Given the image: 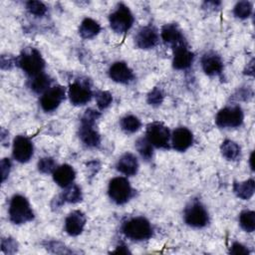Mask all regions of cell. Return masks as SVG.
<instances>
[{"mask_svg": "<svg viewBox=\"0 0 255 255\" xmlns=\"http://www.w3.org/2000/svg\"><path fill=\"white\" fill-rule=\"evenodd\" d=\"M135 148L142 159L148 161L153 155V146L146 137H139L135 141Z\"/></svg>", "mask_w": 255, "mask_h": 255, "instance_id": "83f0119b", "label": "cell"}, {"mask_svg": "<svg viewBox=\"0 0 255 255\" xmlns=\"http://www.w3.org/2000/svg\"><path fill=\"white\" fill-rule=\"evenodd\" d=\"M68 96L74 106H84L90 102L93 93L88 80H76L72 83L68 89Z\"/></svg>", "mask_w": 255, "mask_h": 255, "instance_id": "9c48e42d", "label": "cell"}, {"mask_svg": "<svg viewBox=\"0 0 255 255\" xmlns=\"http://www.w3.org/2000/svg\"><path fill=\"white\" fill-rule=\"evenodd\" d=\"M120 126H121V128L125 132L133 133L139 129L141 124H140V121L138 120V118H136L135 116L127 115L121 119Z\"/></svg>", "mask_w": 255, "mask_h": 255, "instance_id": "4316f807", "label": "cell"}, {"mask_svg": "<svg viewBox=\"0 0 255 255\" xmlns=\"http://www.w3.org/2000/svg\"><path fill=\"white\" fill-rule=\"evenodd\" d=\"M122 231L126 237L131 240L142 241L149 239L153 230L145 217L137 216L127 220L122 226Z\"/></svg>", "mask_w": 255, "mask_h": 255, "instance_id": "6da1fadb", "label": "cell"}, {"mask_svg": "<svg viewBox=\"0 0 255 255\" xmlns=\"http://www.w3.org/2000/svg\"><path fill=\"white\" fill-rule=\"evenodd\" d=\"M194 60L193 53L187 48L186 44L173 48L172 67L176 70L188 69Z\"/></svg>", "mask_w": 255, "mask_h": 255, "instance_id": "2e32d148", "label": "cell"}, {"mask_svg": "<svg viewBox=\"0 0 255 255\" xmlns=\"http://www.w3.org/2000/svg\"><path fill=\"white\" fill-rule=\"evenodd\" d=\"M16 64L29 77H34L42 73L45 68V61L41 53L35 48L25 49L16 59Z\"/></svg>", "mask_w": 255, "mask_h": 255, "instance_id": "3957f363", "label": "cell"}, {"mask_svg": "<svg viewBox=\"0 0 255 255\" xmlns=\"http://www.w3.org/2000/svg\"><path fill=\"white\" fill-rule=\"evenodd\" d=\"M38 170L41 173L44 174H49V173H53L54 170L57 168V164L55 162V160L52 157H43L38 161Z\"/></svg>", "mask_w": 255, "mask_h": 255, "instance_id": "1f68e13d", "label": "cell"}, {"mask_svg": "<svg viewBox=\"0 0 255 255\" xmlns=\"http://www.w3.org/2000/svg\"><path fill=\"white\" fill-rule=\"evenodd\" d=\"M247 72H245V74L253 76V72H254V64H253V60L247 64Z\"/></svg>", "mask_w": 255, "mask_h": 255, "instance_id": "60d3db41", "label": "cell"}, {"mask_svg": "<svg viewBox=\"0 0 255 255\" xmlns=\"http://www.w3.org/2000/svg\"><path fill=\"white\" fill-rule=\"evenodd\" d=\"M171 145L177 151H185L193 142L192 132L187 128H177L171 133Z\"/></svg>", "mask_w": 255, "mask_h": 255, "instance_id": "9a60e30c", "label": "cell"}, {"mask_svg": "<svg viewBox=\"0 0 255 255\" xmlns=\"http://www.w3.org/2000/svg\"><path fill=\"white\" fill-rule=\"evenodd\" d=\"M14 63H16V60H14L11 57H8V55L7 56H5V55L1 56V68L2 69L8 70V69L12 68Z\"/></svg>", "mask_w": 255, "mask_h": 255, "instance_id": "f35d334b", "label": "cell"}, {"mask_svg": "<svg viewBox=\"0 0 255 255\" xmlns=\"http://www.w3.org/2000/svg\"><path fill=\"white\" fill-rule=\"evenodd\" d=\"M86 216L80 210H74L65 219V231L70 236L80 235L86 225Z\"/></svg>", "mask_w": 255, "mask_h": 255, "instance_id": "5bb4252c", "label": "cell"}, {"mask_svg": "<svg viewBox=\"0 0 255 255\" xmlns=\"http://www.w3.org/2000/svg\"><path fill=\"white\" fill-rule=\"evenodd\" d=\"M133 21L134 18L131 11L124 3L118 4L116 9L111 13L109 17L112 30L119 34L128 32L131 28Z\"/></svg>", "mask_w": 255, "mask_h": 255, "instance_id": "277c9868", "label": "cell"}, {"mask_svg": "<svg viewBox=\"0 0 255 255\" xmlns=\"http://www.w3.org/2000/svg\"><path fill=\"white\" fill-rule=\"evenodd\" d=\"M134 42L136 47L139 49L147 50L153 48L158 42V33L156 28L152 25L141 27L134 37Z\"/></svg>", "mask_w": 255, "mask_h": 255, "instance_id": "7c38bea8", "label": "cell"}, {"mask_svg": "<svg viewBox=\"0 0 255 255\" xmlns=\"http://www.w3.org/2000/svg\"><path fill=\"white\" fill-rule=\"evenodd\" d=\"M52 174L54 181L63 188L72 184L76 177L75 169L69 164H62L60 166H57Z\"/></svg>", "mask_w": 255, "mask_h": 255, "instance_id": "44dd1931", "label": "cell"}, {"mask_svg": "<svg viewBox=\"0 0 255 255\" xmlns=\"http://www.w3.org/2000/svg\"><path fill=\"white\" fill-rule=\"evenodd\" d=\"M108 193L111 200L116 204H125L132 196V188L126 177L118 176L111 179Z\"/></svg>", "mask_w": 255, "mask_h": 255, "instance_id": "5b68a950", "label": "cell"}, {"mask_svg": "<svg viewBox=\"0 0 255 255\" xmlns=\"http://www.w3.org/2000/svg\"><path fill=\"white\" fill-rule=\"evenodd\" d=\"M0 169H1V180L2 182H4L6 178L9 176V173L11 170V161L9 158L5 157L1 160Z\"/></svg>", "mask_w": 255, "mask_h": 255, "instance_id": "8d00e7d4", "label": "cell"}, {"mask_svg": "<svg viewBox=\"0 0 255 255\" xmlns=\"http://www.w3.org/2000/svg\"><path fill=\"white\" fill-rule=\"evenodd\" d=\"M66 90L63 86L57 85L48 89L40 98V106L46 113L55 111L65 99Z\"/></svg>", "mask_w": 255, "mask_h": 255, "instance_id": "30bf717a", "label": "cell"}, {"mask_svg": "<svg viewBox=\"0 0 255 255\" xmlns=\"http://www.w3.org/2000/svg\"><path fill=\"white\" fill-rule=\"evenodd\" d=\"M96 102L97 106L101 111L109 108L113 102V96L108 91H99L96 93Z\"/></svg>", "mask_w": 255, "mask_h": 255, "instance_id": "4dcf8cb0", "label": "cell"}, {"mask_svg": "<svg viewBox=\"0 0 255 255\" xmlns=\"http://www.w3.org/2000/svg\"><path fill=\"white\" fill-rule=\"evenodd\" d=\"M18 244L15 239L11 237L3 238L1 241V250L5 254H13L17 251Z\"/></svg>", "mask_w": 255, "mask_h": 255, "instance_id": "e575fe53", "label": "cell"}, {"mask_svg": "<svg viewBox=\"0 0 255 255\" xmlns=\"http://www.w3.org/2000/svg\"><path fill=\"white\" fill-rule=\"evenodd\" d=\"M63 202L68 203H78L83 199V193L79 185L72 183L69 186L65 187L64 191L60 194Z\"/></svg>", "mask_w": 255, "mask_h": 255, "instance_id": "d4e9b609", "label": "cell"}, {"mask_svg": "<svg viewBox=\"0 0 255 255\" xmlns=\"http://www.w3.org/2000/svg\"><path fill=\"white\" fill-rule=\"evenodd\" d=\"M51 78L47 74L42 72L34 77H31L29 87L36 94H44L48 89L51 88Z\"/></svg>", "mask_w": 255, "mask_h": 255, "instance_id": "603a6c76", "label": "cell"}, {"mask_svg": "<svg viewBox=\"0 0 255 255\" xmlns=\"http://www.w3.org/2000/svg\"><path fill=\"white\" fill-rule=\"evenodd\" d=\"M229 253L235 254V255H246V254H249V250L241 243L234 242L230 247Z\"/></svg>", "mask_w": 255, "mask_h": 255, "instance_id": "74e56055", "label": "cell"}, {"mask_svg": "<svg viewBox=\"0 0 255 255\" xmlns=\"http://www.w3.org/2000/svg\"><path fill=\"white\" fill-rule=\"evenodd\" d=\"M184 222L194 228H202L209 221L208 212L205 207L197 200L190 202L183 212Z\"/></svg>", "mask_w": 255, "mask_h": 255, "instance_id": "8992f818", "label": "cell"}, {"mask_svg": "<svg viewBox=\"0 0 255 255\" xmlns=\"http://www.w3.org/2000/svg\"><path fill=\"white\" fill-rule=\"evenodd\" d=\"M220 150L222 155L228 160H236L240 154V146L230 139H225L222 142Z\"/></svg>", "mask_w": 255, "mask_h": 255, "instance_id": "484cf974", "label": "cell"}, {"mask_svg": "<svg viewBox=\"0 0 255 255\" xmlns=\"http://www.w3.org/2000/svg\"><path fill=\"white\" fill-rule=\"evenodd\" d=\"M243 119L242 109L239 106H231L225 107L217 113L215 123L219 128H237L242 125Z\"/></svg>", "mask_w": 255, "mask_h": 255, "instance_id": "ba28073f", "label": "cell"}, {"mask_svg": "<svg viewBox=\"0 0 255 255\" xmlns=\"http://www.w3.org/2000/svg\"><path fill=\"white\" fill-rule=\"evenodd\" d=\"M101 117V113L96 111V110H93V109H88L82 119H81V123H85V124H90V125H95L96 121Z\"/></svg>", "mask_w": 255, "mask_h": 255, "instance_id": "d590c367", "label": "cell"}, {"mask_svg": "<svg viewBox=\"0 0 255 255\" xmlns=\"http://www.w3.org/2000/svg\"><path fill=\"white\" fill-rule=\"evenodd\" d=\"M34 152V146L31 139L25 135H17L13 140L12 154L15 160L25 163L31 159Z\"/></svg>", "mask_w": 255, "mask_h": 255, "instance_id": "8fae6325", "label": "cell"}, {"mask_svg": "<svg viewBox=\"0 0 255 255\" xmlns=\"http://www.w3.org/2000/svg\"><path fill=\"white\" fill-rule=\"evenodd\" d=\"M170 131L167 127L158 122H153L147 125L145 137L148 141L157 148H168L170 140Z\"/></svg>", "mask_w": 255, "mask_h": 255, "instance_id": "52a82bcc", "label": "cell"}, {"mask_svg": "<svg viewBox=\"0 0 255 255\" xmlns=\"http://www.w3.org/2000/svg\"><path fill=\"white\" fill-rule=\"evenodd\" d=\"M164 99V94L161 89L155 87L147 95V103L153 107H157L162 104Z\"/></svg>", "mask_w": 255, "mask_h": 255, "instance_id": "836d02e7", "label": "cell"}, {"mask_svg": "<svg viewBox=\"0 0 255 255\" xmlns=\"http://www.w3.org/2000/svg\"><path fill=\"white\" fill-rule=\"evenodd\" d=\"M255 191V182L253 179H248L242 182H235L233 184V192L237 197L248 200L250 199Z\"/></svg>", "mask_w": 255, "mask_h": 255, "instance_id": "cb8c5ba5", "label": "cell"}, {"mask_svg": "<svg viewBox=\"0 0 255 255\" xmlns=\"http://www.w3.org/2000/svg\"><path fill=\"white\" fill-rule=\"evenodd\" d=\"M100 32L101 25L92 18H85L79 27V34L83 39H92Z\"/></svg>", "mask_w": 255, "mask_h": 255, "instance_id": "7402d4cb", "label": "cell"}, {"mask_svg": "<svg viewBox=\"0 0 255 255\" xmlns=\"http://www.w3.org/2000/svg\"><path fill=\"white\" fill-rule=\"evenodd\" d=\"M160 37L165 44L171 45L172 48L186 44L180 29L174 23L163 25L160 31Z\"/></svg>", "mask_w": 255, "mask_h": 255, "instance_id": "e0dca14e", "label": "cell"}, {"mask_svg": "<svg viewBox=\"0 0 255 255\" xmlns=\"http://www.w3.org/2000/svg\"><path fill=\"white\" fill-rule=\"evenodd\" d=\"M8 213L10 221L17 225L29 222L34 218V212L28 199L21 194L13 195L9 203Z\"/></svg>", "mask_w": 255, "mask_h": 255, "instance_id": "7a4b0ae2", "label": "cell"}, {"mask_svg": "<svg viewBox=\"0 0 255 255\" xmlns=\"http://www.w3.org/2000/svg\"><path fill=\"white\" fill-rule=\"evenodd\" d=\"M26 9L35 16H43L47 12L46 5L41 1H28L26 3Z\"/></svg>", "mask_w": 255, "mask_h": 255, "instance_id": "d6a6232c", "label": "cell"}, {"mask_svg": "<svg viewBox=\"0 0 255 255\" xmlns=\"http://www.w3.org/2000/svg\"><path fill=\"white\" fill-rule=\"evenodd\" d=\"M253 154H254V153L252 152L251 155H250V158H249V160H250V166H251L252 169H254V165H253V163H252V162H253Z\"/></svg>", "mask_w": 255, "mask_h": 255, "instance_id": "b9f144b4", "label": "cell"}, {"mask_svg": "<svg viewBox=\"0 0 255 255\" xmlns=\"http://www.w3.org/2000/svg\"><path fill=\"white\" fill-rule=\"evenodd\" d=\"M201 67L206 75L217 76L223 71V62L214 52H207L201 58Z\"/></svg>", "mask_w": 255, "mask_h": 255, "instance_id": "ac0fdd59", "label": "cell"}, {"mask_svg": "<svg viewBox=\"0 0 255 255\" xmlns=\"http://www.w3.org/2000/svg\"><path fill=\"white\" fill-rule=\"evenodd\" d=\"M79 137L82 142L89 147H97L101 143V135L95 128V125L81 123Z\"/></svg>", "mask_w": 255, "mask_h": 255, "instance_id": "d6986e66", "label": "cell"}, {"mask_svg": "<svg viewBox=\"0 0 255 255\" xmlns=\"http://www.w3.org/2000/svg\"><path fill=\"white\" fill-rule=\"evenodd\" d=\"M239 224L246 232L255 230V212L252 210H244L239 214Z\"/></svg>", "mask_w": 255, "mask_h": 255, "instance_id": "f1b7e54d", "label": "cell"}, {"mask_svg": "<svg viewBox=\"0 0 255 255\" xmlns=\"http://www.w3.org/2000/svg\"><path fill=\"white\" fill-rule=\"evenodd\" d=\"M112 253H124V254H127V253H129V250L128 249L127 246L120 245L114 251H112Z\"/></svg>", "mask_w": 255, "mask_h": 255, "instance_id": "ab89813d", "label": "cell"}, {"mask_svg": "<svg viewBox=\"0 0 255 255\" xmlns=\"http://www.w3.org/2000/svg\"><path fill=\"white\" fill-rule=\"evenodd\" d=\"M116 167L121 173L131 176L136 174L138 170V161L134 154L126 152L119 158Z\"/></svg>", "mask_w": 255, "mask_h": 255, "instance_id": "ffe728a7", "label": "cell"}, {"mask_svg": "<svg viewBox=\"0 0 255 255\" xmlns=\"http://www.w3.org/2000/svg\"><path fill=\"white\" fill-rule=\"evenodd\" d=\"M109 77L119 84H129L134 76L131 69L125 62H115L109 69Z\"/></svg>", "mask_w": 255, "mask_h": 255, "instance_id": "4fadbf2b", "label": "cell"}, {"mask_svg": "<svg viewBox=\"0 0 255 255\" xmlns=\"http://www.w3.org/2000/svg\"><path fill=\"white\" fill-rule=\"evenodd\" d=\"M252 13V3L249 1H239L233 8V14L239 19H246Z\"/></svg>", "mask_w": 255, "mask_h": 255, "instance_id": "f546056e", "label": "cell"}]
</instances>
